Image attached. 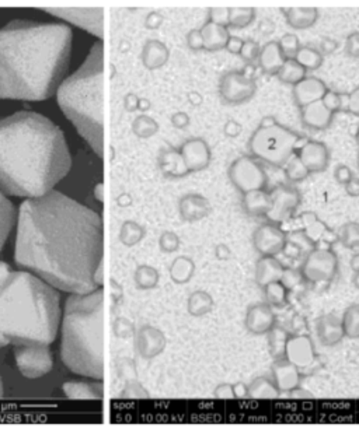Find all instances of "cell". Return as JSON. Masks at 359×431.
I'll return each mask as SVG.
<instances>
[{"label": "cell", "instance_id": "d4e9b609", "mask_svg": "<svg viewBox=\"0 0 359 431\" xmlns=\"http://www.w3.org/2000/svg\"><path fill=\"white\" fill-rule=\"evenodd\" d=\"M243 206H244V210L250 216H255V217L265 216L266 217V214L269 213V210H271V206H273L271 194H269L266 189L251 190V192L244 194Z\"/></svg>", "mask_w": 359, "mask_h": 431}, {"label": "cell", "instance_id": "681fc988", "mask_svg": "<svg viewBox=\"0 0 359 431\" xmlns=\"http://www.w3.org/2000/svg\"><path fill=\"white\" fill-rule=\"evenodd\" d=\"M345 192L351 198H358L359 197V178H352L347 185H345Z\"/></svg>", "mask_w": 359, "mask_h": 431}, {"label": "cell", "instance_id": "6125c7cd", "mask_svg": "<svg viewBox=\"0 0 359 431\" xmlns=\"http://www.w3.org/2000/svg\"><path fill=\"white\" fill-rule=\"evenodd\" d=\"M355 140H356V143H358V146H359V126H358V129H356V133H355Z\"/></svg>", "mask_w": 359, "mask_h": 431}, {"label": "cell", "instance_id": "6f0895ef", "mask_svg": "<svg viewBox=\"0 0 359 431\" xmlns=\"http://www.w3.org/2000/svg\"><path fill=\"white\" fill-rule=\"evenodd\" d=\"M349 266H351V269L356 273V272H359V252L358 254H355L352 258H351V261H349Z\"/></svg>", "mask_w": 359, "mask_h": 431}, {"label": "cell", "instance_id": "7bdbcfd3", "mask_svg": "<svg viewBox=\"0 0 359 431\" xmlns=\"http://www.w3.org/2000/svg\"><path fill=\"white\" fill-rule=\"evenodd\" d=\"M345 54L353 59H359V31L351 32L347 39H345V45H344Z\"/></svg>", "mask_w": 359, "mask_h": 431}, {"label": "cell", "instance_id": "bcb514c9", "mask_svg": "<svg viewBox=\"0 0 359 431\" xmlns=\"http://www.w3.org/2000/svg\"><path fill=\"white\" fill-rule=\"evenodd\" d=\"M337 48H338V42L336 41V39H333V38H323L322 41H320V45H319V51L323 54V57L324 55H331V54H334L336 51H337Z\"/></svg>", "mask_w": 359, "mask_h": 431}, {"label": "cell", "instance_id": "ee69618b", "mask_svg": "<svg viewBox=\"0 0 359 431\" xmlns=\"http://www.w3.org/2000/svg\"><path fill=\"white\" fill-rule=\"evenodd\" d=\"M327 228H329L327 224L323 223V221L319 219V220H316L314 223L309 224L307 227H304L303 230H304L306 234L313 239V241H316V243L319 244L320 238L323 237V234H324V231H326Z\"/></svg>", "mask_w": 359, "mask_h": 431}, {"label": "cell", "instance_id": "ab89813d", "mask_svg": "<svg viewBox=\"0 0 359 431\" xmlns=\"http://www.w3.org/2000/svg\"><path fill=\"white\" fill-rule=\"evenodd\" d=\"M255 19V9L253 8H243L233 10L231 21L235 27H246Z\"/></svg>", "mask_w": 359, "mask_h": 431}, {"label": "cell", "instance_id": "9f6ffc18", "mask_svg": "<svg viewBox=\"0 0 359 431\" xmlns=\"http://www.w3.org/2000/svg\"><path fill=\"white\" fill-rule=\"evenodd\" d=\"M243 41L240 39H232V43H231V51L233 52H242V48H243Z\"/></svg>", "mask_w": 359, "mask_h": 431}, {"label": "cell", "instance_id": "52a82bcc", "mask_svg": "<svg viewBox=\"0 0 359 431\" xmlns=\"http://www.w3.org/2000/svg\"><path fill=\"white\" fill-rule=\"evenodd\" d=\"M306 140L281 123L269 128L258 126L250 137L249 149L254 159L274 167H284Z\"/></svg>", "mask_w": 359, "mask_h": 431}, {"label": "cell", "instance_id": "d6986e66", "mask_svg": "<svg viewBox=\"0 0 359 431\" xmlns=\"http://www.w3.org/2000/svg\"><path fill=\"white\" fill-rule=\"evenodd\" d=\"M275 326V312L266 303L254 304L246 315V328L254 334H266Z\"/></svg>", "mask_w": 359, "mask_h": 431}, {"label": "cell", "instance_id": "7dc6e473", "mask_svg": "<svg viewBox=\"0 0 359 431\" xmlns=\"http://www.w3.org/2000/svg\"><path fill=\"white\" fill-rule=\"evenodd\" d=\"M282 255H284L285 258H288V259H292V261L303 258V255H302L300 250H299L295 244H292L291 241H288V239H287L285 248H284V251H282Z\"/></svg>", "mask_w": 359, "mask_h": 431}, {"label": "cell", "instance_id": "30bf717a", "mask_svg": "<svg viewBox=\"0 0 359 431\" xmlns=\"http://www.w3.org/2000/svg\"><path fill=\"white\" fill-rule=\"evenodd\" d=\"M41 10L62 19L100 39L104 35L103 8H42Z\"/></svg>", "mask_w": 359, "mask_h": 431}, {"label": "cell", "instance_id": "9c48e42d", "mask_svg": "<svg viewBox=\"0 0 359 431\" xmlns=\"http://www.w3.org/2000/svg\"><path fill=\"white\" fill-rule=\"evenodd\" d=\"M14 363L20 374L26 378L35 379L51 372L54 357L48 346L26 345L14 346Z\"/></svg>", "mask_w": 359, "mask_h": 431}, {"label": "cell", "instance_id": "c3c4849f", "mask_svg": "<svg viewBox=\"0 0 359 431\" xmlns=\"http://www.w3.org/2000/svg\"><path fill=\"white\" fill-rule=\"evenodd\" d=\"M337 241H340V239H338V234H337L334 230L327 228V230L324 231L323 237L320 238V241H319V243L326 244V245H329V247H333Z\"/></svg>", "mask_w": 359, "mask_h": 431}, {"label": "cell", "instance_id": "4316f807", "mask_svg": "<svg viewBox=\"0 0 359 431\" xmlns=\"http://www.w3.org/2000/svg\"><path fill=\"white\" fill-rule=\"evenodd\" d=\"M64 392L73 399H96L103 398V385L96 382H66Z\"/></svg>", "mask_w": 359, "mask_h": 431}, {"label": "cell", "instance_id": "5bb4252c", "mask_svg": "<svg viewBox=\"0 0 359 431\" xmlns=\"http://www.w3.org/2000/svg\"><path fill=\"white\" fill-rule=\"evenodd\" d=\"M316 348H314V343L309 334H291L285 350L287 360H289L300 370H306L313 365V363L316 361Z\"/></svg>", "mask_w": 359, "mask_h": 431}, {"label": "cell", "instance_id": "f1b7e54d", "mask_svg": "<svg viewBox=\"0 0 359 431\" xmlns=\"http://www.w3.org/2000/svg\"><path fill=\"white\" fill-rule=\"evenodd\" d=\"M289 338H291V333L287 329L277 326V325L266 333L268 352L274 360L285 357V350H287Z\"/></svg>", "mask_w": 359, "mask_h": 431}, {"label": "cell", "instance_id": "2e32d148", "mask_svg": "<svg viewBox=\"0 0 359 431\" xmlns=\"http://www.w3.org/2000/svg\"><path fill=\"white\" fill-rule=\"evenodd\" d=\"M296 153L311 174L323 172L329 167L330 152L323 141L307 139Z\"/></svg>", "mask_w": 359, "mask_h": 431}, {"label": "cell", "instance_id": "f546056e", "mask_svg": "<svg viewBox=\"0 0 359 431\" xmlns=\"http://www.w3.org/2000/svg\"><path fill=\"white\" fill-rule=\"evenodd\" d=\"M295 59L307 72L318 70L323 65V62H324L323 54L318 50V48H313L310 45L302 46L300 50H299V52L296 54Z\"/></svg>", "mask_w": 359, "mask_h": 431}, {"label": "cell", "instance_id": "7402d4cb", "mask_svg": "<svg viewBox=\"0 0 359 431\" xmlns=\"http://www.w3.org/2000/svg\"><path fill=\"white\" fill-rule=\"evenodd\" d=\"M285 61L287 58L281 50L278 41H269L261 48L258 65L265 74L277 76Z\"/></svg>", "mask_w": 359, "mask_h": 431}, {"label": "cell", "instance_id": "44dd1931", "mask_svg": "<svg viewBox=\"0 0 359 431\" xmlns=\"http://www.w3.org/2000/svg\"><path fill=\"white\" fill-rule=\"evenodd\" d=\"M334 115L336 114L329 111L322 101L313 103L300 108L302 123L314 130H324L330 128V125L333 123Z\"/></svg>", "mask_w": 359, "mask_h": 431}, {"label": "cell", "instance_id": "3957f363", "mask_svg": "<svg viewBox=\"0 0 359 431\" xmlns=\"http://www.w3.org/2000/svg\"><path fill=\"white\" fill-rule=\"evenodd\" d=\"M72 167L64 132L47 117L19 111L0 121V190L34 199L50 194Z\"/></svg>", "mask_w": 359, "mask_h": 431}, {"label": "cell", "instance_id": "f907efd6", "mask_svg": "<svg viewBox=\"0 0 359 431\" xmlns=\"http://www.w3.org/2000/svg\"><path fill=\"white\" fill-rule=\"evenodd\" d=\"M316 220H319L318 214L314 213V212H310V210H306V212H303V213L299 214V221H300V224H302L303 228L307 227L309 224L314 223Z\"/></svg>", "mask_w": 359, "mask_h": 431}, {"label": "cell", "instance_id": "f6af8a7d", "mask_svg": "<svg viewBox=\"0 0 359 431\" xmlns=\"http://www.w3.org/2000/svg\"><path fill=\"white\" fill-rule=\"evenodd\" d=\"M334 178H336V181H337L338 183H341V185L345 186V185L353 178V174H352V171H351V168H349L348 166L341 164V166L336 167V170H334Z\"/></svg>", "mask_w": 359, "mask_h": 431}, {"label": "cell", "instance_id": "be15d7a7", "mask_svg": "<svg viewBox=\"0 0 359 431\" xmlns=\"http://www.w3.org/2000/svg\"><path fill=\"white\" fill-rule=\"evenodd\" d=\"M356 167H358V170H359V152H358V154H356Z\"/></svg>", "mask_w": 359, "mask_h": 431}, {"label": "cell", "instance_id": "f35d334b", "mask_svg": "<svg viewBox=\"0 0 359 431\" xmlns=\"http://www.w3.org/2000/svg\"><path fill=\"white\" fill-rule=\"evenodd\" d=\"M322 103L329 111H331L333 114H337L338 111L344 110V95L341 92L329 90L324 94V97L322 99Z\"/></svg>", "mask_w": 359, "mask_h": 431}, {"label": "cell", "instance_id": "ffe728a7", "mask_svg": "<svg viewBox=\"0 0 359 431\" xmlns=\"http://www.w3.org/2000/svg\"><path fill=\"white\" fill-rule=\"evenodd\" d=\"M318 338L323 346H336L345 338L342 319L334 314H326L318 321Z\"/></svg>", "mask_w": 359, "mask_h": 431}, {"label": "cell", "instance_id": "e0dca14e", "mask_svg": "<svg viewBox=\"0 0 359 431\" xmlns=\"http://www.w3.org/2000/svg\"><path fill=\"white\" fill-rule=\"evenodd\" d=\"M329 91V87L326 83L314 76H306L302 81L293 86L292 88V97L295 104L299 108H303L309 104L322 101L324 94Z\"/></svg>", "mask_w": 359, "mask_h": 431}, {"label": "cell", "instance_id": "db71d44e", "mask_svg": "<svg viewBox=\"0 0 359 431\" xmlns=\"http://www.w3.org/2000/svg\"><path fill=\"white\" fill-rule=\"evenodd\" d=\"M235 398H247L249 397V388L244 384H237L233 390Z\"/></svg>", "mask_w": 359, "mask_h": 431}, {"label": "cell", "instance_id": "f5cc1de1", "mask_svg": "<svg viewBox=\"0 0 359 431\" xmlns=\"http://www.w3.org/2000/svg\"><path fill=\"white\" fill-rule=\"evenodd\" d=\"M277 123H278V121H277L275 117H273V115H265V117L261 119V122H260V128H269V126H274V125H277Z\"/></svg>", "mask_w": 359, "mask_h": 431}, {"label": "cell", "instance_id": "9a60e30c", "mask_svg": "<svg viewBox=\"0 0 359 431\" xmlns=\"http://www.w3.org/2000/svg\"><path fill=\"white\" fill-rule=\"evenodd\" d=\"M255 81L239 72L229 73L222 83V94L224 100L233 104L249 101L255 94Z\"/></svg>", "mask_w": 359, "mask_h": 431}, {"label": "cell", "instance_id": "277c9868", "mask_svg": "<svg viewBox=\"0 0 359 431\" xmlns=\"http://www.w3.org/2000/svg\"><path fill=\"white\" fill-rule=\"evenodd\" d=\"M61 322L57 289L0 262V348L54 343Z\"/></svg>", "mask_w": 359, "mask_h": 431}, {"label": "cell", "instance_id": "60d3db41", "mask_svg": "<svg viewBox=\"0 0 359 431\" xmlns=\"http://www.w3.org/2000/svg\"><path fill=\"white\" fill-rule=\"evenodd\" d=\"M344 111L359 118V87L353 88L351 92L345 95Z\"/></svg>", "mask_w": 359, "mask_h": 431}, {"label": "cell", "instance_id": "11a10c76", "mask_svg": "<svg viewBox=\"0 0 359 431\" xmlns=\"http://www.w3.org/2000/svg\"><path fill=\"white\" fill-rule=\"evenodd\" d=\"M217 395H219L220 398H226V399H229V398H235V392H233L232 387H229V385H226V387H222V388L217 391Z\"/></svg>", "mask_w": 359, "mask_h": 431}, {"label": "cell", "instance_id": "6da1fadb", "mask_svg": "<svg viewBox=\"0 0 359 431\" xmlns=\"http://www.w3.org/2000/svg\"><path fill=\"white\" fill-rule=\"evenodd\" d=\"M103 220L92 209L51 190L19 210L16 263L57 290L83 294L103 281Z\"/></svg>", "mask_w": 359, "mask_h": 431}, {"label": "cell", "instance_id": "1f68e13d", "mask_svg": "<svg viewBox=\"0 0 359 431\" xmlns=\"http://www.w3.org/2000/svg\"><path fill=\"white\" fill-rule=\"evenodd\" d=\"M264 294L266 304L271 307H284L288 303V296L289 290L281 283V281H274L269 283L264 287Z\"/></svg>", "mask_w": 359, "mask_h": 431}, {"label": "cell", "instance_id": "d590c367", "mask_svg": "<svg viewBox=\"0 0 359 431\" xmlns=\"http://www.w3.org/2000/svg\"><path fill=\"white\" fill-rule=\"evenodd\" d=\"M287 239L300 250L303 258L318 247V243L313 241V239L306 234V231L303 228L287 232Z\"/></svg>", "mask_w": 359, "mask_h": 431}, {"label": "cell", "instance_id": "8992f818", "mask_svg": "<svg viewBox=\"0 0 359 431\" xmlns=\"http://www.w3.org/2000/svg\"><path fill=\"white\" fill-rule=\"evenodd\" d=\"M103 42L97 41L81 66L57 91L59 108L93 152L103 157Z\"/></svg>", "mask_w": 359, "mask_h": 431}, {"label": "cell", "instance_id": "ba28073f", "mask_svg": "<svg viewBox=\"0 0 359 431\" xmlns=\"http://www.w3.org/2000/svg\"><path fill=\"white\" fill-rule=\"evenodd\" d=\"M338 265V257L333 248L326 244H318L316 248L303 258L300 270L306 281L313 284H327L337 276Z\"/></svg>", "mask_w": 359, "mask_h": 431}, {"label": "cell", "instance_id": "74e56055", "mask_svg": "<svg viewBox=\"0 0 359 431\" xmlns=\"http://www.w3.org/2000/svg\"><path fill=\"white\" fill-rule=\"evenodd\" d=\"M303 281H304V277H303L302 270L295 269V268H285L282 277H281V283L287 287L289 292L298 289L299 285L303 284Z\"/></svg>", "mask_w": 359, "mask_h": 431}, {"label": "cell", "instance_id": "83f0119b", "mask_svg": "<svg viewBox=\"0 0 359 431\" xmlns=\"http://www.w3.org/2000/svg\"><path fill=\"white\" fill-rule=\"evenodd\" d=\"M16 220V209L13 203L0 190V252L13 228Z\"/></svg>", "mask_w": 359, "mask_h": 431}, {"label": "cell", "instance_id": "91938a15", "mask_svg": "<svg viewBox=\"0 0 359 431\" xmlns=\"http://www.w3.org/2000/svg\"><path fill=\"white\" fill-rule=\"evenodd\" d=\"M352 283H353V285H355V289H358V290H359V272H356V273L353 274V277H352Z\"/></svg>", "mask_w": 359, "mask_h": 431}, {"label": "cell", "instance_id": "cb8c5ba5", "mask_svg": "<svg viewBox=\"0 0 359 431\" xmlns=\"http://www.w3.org/2000/svg\"><path fill=\"white\" fill-rule=\"evenodd\" d=\"M289 27L295 30H307L316 24L319 19V9L310 6H295L282 9Z\"/></svg>", "mask_w": 359, "mask_h": 431}, {"label": "cell", "instance_id": "5b68a950", "mask_svg": "<svg viewBox=\"0 0 359 431\" xmlns=\"http://www.w3.org/2000/svg\"><path fill=\"white\" fill-rule=\"evenodd\" d=\"M103 312L101 289L70 294L64 311L62 361L72 372L92 379H101L104 375Z\"/></svg>", "mask_w": 359, "mask_h": 431}, {"label": "cell", "instance_id": "816d5d0a", "mask_svg": "<svg viewBox=\"0 0 359 431\" xmlns=\"http://www.w3.org/2000/svg\"><path fill=\"white\" fill-rule=\"evenodd\" d=\"M274 30H275V26H274V23H273L271 20L264 19V20L261 21L260 31L264 34V37H266V35H271V34L274 32Z\"/></svg>", "mask_w": 359, "mask_h": 431}, {"label": "cell", "instance_id": "7a4b0ae2", "mask_svg": "<svg viewBox=\"0 0 359 431\" xmlns=\"http://www.w3.org/2000/svg\"><path fill=\"white\" fill-rule=\"evenodd\" d=\"M72 30L27 20L0 28V100L43 101L65 80Z\"/></svg>", "mask_w": 359, "mask_h": 431}, {"label": "cell", "instance_id": "94428289", "mask_svg": "<svg viewBox=\"0 0 359 431\" xmlns=\"http://www.w3.org/2000/svg\"><path fill=\"white\" fill-rule=\"evenodd\" d=\"M3 392H5L3 391V382H2V378H0V398L3 397Z\"/></svg>", "mask_w": 359, "mask_h": 431}, {"label": "cell", "instance_id": "680465c9", "mask_svg": "<svg viewBox=\"0 0 359 431\" xmlns=\"http://www.w3.org/2000/svg\"><path fill=\"white\" fill-rule=\"evenodd\" d=\"M229 126H231V133H232V134H237V133H240V130H242V126H240L239 123L232 122V123H229Z\"/></svg>", "mask_w": 359, "mask_h": 431}, {"label": "cell", "instance_id": "4fadbf2b", "mask_svg": "<svg viewBox=\"0 0 359 431\" xmlns=\"http://www.w3.org/2000/svg\"><path fill=\"white\" fill-rule=\"evenodd\" d=\"M254 248L261 257H277L282 254L287 244V232L280 224L265 223L255 228L253 234Z\"/></svg>", "mask_w": 359, "mask_h": 431}, {"label": "cell", "instance_id": "484cf974", "mask_svg": "<svg viewBox=\"0 0 359 431\" xmlns=\"http://www.w3.org/2000/svg\"><path fill=\"white\" fill-rule=\"evenodd\" d=\"M281 391L278 390L273 377H258L249 387V398L258 401H274L278 399Z\"/></svg>", "mask_w": 359, "mask_h": 431}, {"label": "cell", "instance_id": "d6a6232c", "mask_svg": "<svg viewBox=\"0 0 359 431\" xmlns=\"http://www.w3.org/2000/svg\"><path fill=\"white\" fill-rule=\"evenodd\" d=\"M345 338L359 339V304H351L342 315Z\"/></svg>", "mask_w": 359, "mask_h": 431}, {"label": "cell", "instance_id": "7c38bea8", "mask_svg": "<svg viewBox=\"0 0 359 431\" xmlns=\"http://www.w3.org/2000/svg\"><path fill=\"white\" fill-rule=\"evenodd\" d=\"M269 194H271L273 206L266 214V219L281 225L295 216L302 203V195L295 186L287 183L275 186Z\"/></svg>", "mask_w": 359, "mask_h": 431}, {"label": "cell", "instance_id": "ac0fdd59", "mask_svg": "<svg viewBox=\"0 0 359 431\" xmlns=\"http://www.w3.org/2000/svg\"><path fill=\"white\" fill-rule=\"evenodd\" d=\"M273 378L281 392H293L302 384V370L289 360L277 359L271 367Z\"/></svg>", "mask_w": 359, "mask_h": 431}, {"label": "cell", "instance_id": "603a6c76", "mask_svg": "<svg viewBox=\"0 0 359 431\" xmlns=\"http://www.w3.org/2000/svg\"><path fill=\"white\" fill-rule=\"evenodd\" d=\"M285 266L277 257H261L255 265V281L260 287L281 281Z\"/></svg>", "mask_w": 359, "mask_h": 431}, {"label": "cell", "instance_id": "b9f144b4", "mask_svg": "<svg viewBox=\"0 0 359 431\" xmlns=\"http://www.w3.org/2000/svg\"><path fill=\"white\" fill-rule=\"evenodd\" d=\"M260 52H261V46L258 42L250 39V41H246L243 43V48H242V57L244 61L247 62H253L255 59H258L260 57Z\"/></svg>", "mask_w": 359, "mask_h": 431}, {"label": "cell", "instance_id": "8fae6325", "mask_svg": "<svg viewBox=\"0 0 359 431\" xmlns=\"http://www.w3.org/2000/svg\"><path fill=\"white\" fill-rule=\"evenodd\" d=\"M231 178L235 186L243 194L251 190L266 189L268 177L257 159L240 157L231 167Z\"/></svg>", "mask_w": 359, "mask_h": 431}, {"label": "cell", "instance_id": "8d00e7d4", "mask_svg": "<svg viewBox=\"0 0 359 431\" xmlns=\"http://www.w3.org/2000/svg\"><path fill=\"white\" fill-rule=\"evenodd\" d=\"M281 50L285 55L287 59H295L296 54L299 52V50L302 48L300 45V39L298 35L295 34H285L284 37H281V39L278 41Z\"/></svg>", "mask_w": 359, "mask_h": 431}, {"label": "cell", "instance_id": "836d02e7", "mask_svg": "<svg viewBox=\"0 0 359 431\" xmlns=\"http://www.w3.org/2000/svg\"><path fill=\"white\" fill-rule=\"evenodd\" d=\"M284 170H285V175H287V179L292 183H296V182H302L304 181L311 172L307 170V167L303 164V161L300 160V157L298 156V153H295L288 161L287 164L284 166Z\"/></svg>", "mask_w": 359, "mask_h": 431}, {"label": "cell", "instance_id": "4dcf8cb0", "mask_svg": "<svg viewBox=\"0 0 359 431\" xmlns=\"http://www.w3.org/2000/svg\"><path fill=\"white\" fill-rule=\"evenodd\" d=\"M306 76H307V70L303 66H300L296 62V59H287L285 63L282 65L281 70L277 74L280 81H282L285 84H291V86L298 84Z\"/></svg>", "mask_w": 359, "mask_h": 431}, {"label": "cell", "instance_id": "e575fe53", "mask_svg": "<svg viewBox=\"0 0 359 431\" xmlns=\"http://www.w3.org/2000/svg\"><path fill=\"white\" fill-rule=\"evenodd\" d=\"M340 243L348 250H359V223H345L338 232Z\"/></svg>", "mask_w": 359, "mask_h": 431}]
</instances>
